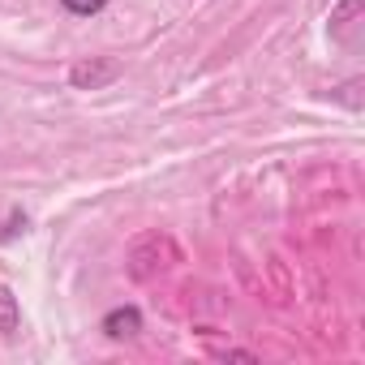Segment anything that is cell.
Here are the masks:
<instances>
[{"label": "cell", "instance_id": "1", "mask_svg": "<svg viewBox=\"0 0 365 365\" xmlns=\"http://www.w3.org/2000/svg\"><path fill=\"white\" fill-rule=\"evenodd\" d=\"M116 78H120V65L108 61V56L82 61V65H73V73H69V82H73L78 91H99V86H108V82H116Z\"/></svg>", "mask_w": 365, "mask_h": 365}, {"label": "cell", "instance_id": "2", "mask_svg": "<svg viewBox=\"0 0 365 365\" xmlns=\"http://www.w3.org/2000/svg\"><path fill=\"white\" fill-rule=\"evenodd\" d=\"M138 331H142V309H133V305H120V309H112L103 318V335L108 339H133Z\"/></svg>", "mask_w": 365, "mask_h": 365}, {"label": "cell", "instance_id": "3", "mask_svg": "<svg viewBox=\"0 0 365 365\" xmlns=\"http://www.w3.org/2000/svg\"><path fill=\"white\" fill-rule=\"evenodd\" d=\"M18 331H22V309H18V297L0 284V335L5 339H18Z\"/></svg>", "mask_w": 365, "mask_h": 365}, {"label": "cell", "instance_id": "4", "mask_svg": "<svg viewBox=\"0 0 365 365\" xmlns=\"http://www.w3.org/2000/svg\"><path fill=\"white\" fill-rule=\"evenodd\" d=\"M61 5H65L69 14H78V18H91V14L108 9V0H61Z\"/></svg>", "mask_w": 365, "mask_h": 365}]
</instances>
